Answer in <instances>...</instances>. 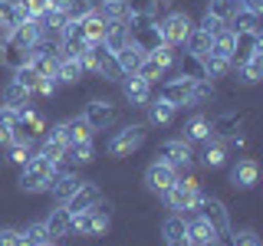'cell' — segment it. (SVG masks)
Instances as JSON below:
<instances>
[{
	"instance_id": "cell-1",
	"label": "cell",
	"mask_w": 263,
	"mask_h": 246,
	"mask_svg": "<svg viewBox=\"0 0 263 246\" xmlns=\"http://www.w3.org/2000/svg\"><path fill=\"white\" fill-rule=\"evenodd\" d=\"M161 197H164V203H168V210H175V213H194L197 210V200L204 197V191H201V184H197V177L191 174V171H184V174H178V180Z\"/></svg>"
},
{
	"instance_id": "cell-2",
	"label": "cell",
	"mask_w": 263,
	"mask_h": 246,
	"mask_svg": "<svg viewBox=\"0 0 263 246\" xmlns=\"http://www.w3.org/2000/svg\"><path fill=\"white\" fill-rule=\"evenodd\" d=\"M60 164H63V161H60ZM60 164L49 161V158H40V154H33V158L20 168V187H23V191H30V194L49 191V184H53Z\"/></svg>"
},
{
	"instance_id": "cell-3",
	"label": "cell",
	"mask_w": 263,
	"mask_h": 246,
	"mask_svg": "<svg viewBox=\"0 0 263 246\" xmlns=\"http://www.w3.org/2000/svg\"><path fill=\"white\" fill-rule=\"evenodd\" d=\"M112 227V207L109 203L99 200L92 210H82L72 217V233L86 236V240H99V236H105Z\"/></svg>"
},
{
	"instance_id": "cell-4",
	"label": "cell",
	"mask_w": 263,
	"mask_h": 246,
	"mask_svg": "<svg viewBox=\"0 0 263 246\" xmlns=\"http://www.w3.org/2000/svg\"><path fill=\"white\" fill-rule=\"evenodd\" d=\"M82 69L96 72V76H102L109 82H122V69H119V63H115V53L105 49V43H92V46H89V53L82 56Z\"/></svg>"
},
{
	"instance_id": "cell-5",
	"label": "cell",
	"mask_w": 263,
	"mask_h": 246,
	"mask_svg": "<svg viewBox=\"0 0 263 246\" xmlns=\"http://www.w3.org/2000/svg\"><path fill=\"white\" fill-rule=\"evenodd\" d=\"M155 158L171 164V168L178 171V174H184V171L194 168V151H191V141H184V138H168V141H161L155 148Z\"/></svg>"
},
{
	"instance_id": "cell-6",
	"label": "cell",
	"mask_w": 263,
	"mask_h": 246,
	"mask_svg": "<svg viewBox=\"0 0 263 246\" xmlns=\"http://www.w3.org/2000/svg\"><path fill=\"white\" fill-rule=\"evenodd\" d=\"M191 30H194V20H191L187 13H181V10H171V13H164L161 20H158L161 43H168V46H175V49L187 43Z\"/></svg>"
},
{
	"instance_id": "cell-7",
	"label": "cell",
	"mask_w": 263,
	"mask_h": 246,
	"mask_svg": "<svg viewBox=\"0 0 263 246\" xmlns=\"http://www.w3.org/2000/svg\"><path fill=\"white\" fill-rule=\"evenodd\" d=\"M145 135H148L145 125H122V128L109 138L105 151H109L112 158H128L132 151H138V148L145 145Z\"/></svg>"
},
{
	"instance_id": "cell-8",
	"label": "cell",
	"mask_w": 263,
	"mask_h": 246,
	"mask_svg": "<svg viewBox=\"0 0 263 246\" xmlns=\"http://www.w3.org/2000/svg\"><path fill=\"white\" fill-rule=\"evenodd\" d=\"M197 217L201 220H208V223L214 227V233H217V240L220 236H227L230 233V217H227V207H224V200H217V197H211V194H204L201 200H197Z\"/></svg>"
},
{
	"instance_id": "cell-9",
	"label": "cell",
	"mask_w": 263,
	"mask_h": 246,
	"mask_svg": "<svg viewBox=\"0 0 263 246\" xmlns=\"http://www.w3.org/2000/svg\"><path fill=\"white\" fill-rule=\"evenodd\" d=\"M82 118L89 121L92 131H105V128L115 125V118H119V105L109 102V98H92V102L82 109Z\"/></svg>"
},
{
	"instance_id": "cell-10",
	"label": "cell",
	"mask_w": 263,
	"mask_h": 246,
	"mask_svg": "<svg viewBox=\"0 0 263 246\" xmlns=\"http://www.w3.org/2000/svg\"><path fill=\"white\" fill-rule=\"evenodd\" d=\"M191 92H194V82L184 79V76L164 79L158 86V95L164 98V102H171L175 109H191Z\"/></svg>"
},
{
	"instance_id": "cell-11",
	"label": "cell",
	"mask_w": 263,
	"mask_h": 246,
	"mask_svg": "<svg viewBox=\"0 0 263 246\" xmlns=\"http://www.w3.org/2000/svg\"><path fill=\"white\" fill-rule=\"evenodd\" d=\"M99 200H102V191H99L96 180H79V187L69 194V200H66L63 207L76 217V213H82V210H92Z\"/></svg>"
},
{
	"instance_id": "cell-12",
	"label": "cell",
	"mask_w": 263,
	"mask_h": 246,
	"mask_svg": "<svg viewBox=\"0 0 263 246\" xmlns=\"http://www.w3.org/2000/svg\"><path fill=\"white\" fill-rule=\"evenodd\" d=\"M175 180H178V171L171 168V164L158 161V158L145 168V187H148V191H155V194H164Z\"/></svg>"
},
{
	"instance_id": "cell-13",
	"label": "cell",
	"mask_w": 263,
	"mask_h": 246,
	"mask_svg": "<svg viewBox=\"0 0 263 246\" xmlns=\"http://www.w3.org/2000/svg\"><path fill=\"white\" fill-rule=\"evenodd\" d=\"M263 53V36H260V30L257 33H234V56H230V66H243L250 56H257Z\"/></svg>"
},
{
	"instance_id": "cell-14",
	"label": "cell",
	"mask_w": 263,
	"mask_h": 246,
	"mask_svg": "<svg viewBox=\"0 0 263 246\" xmlns=\"http://www.w3.org/2000/svg\"><path fill=\"white\" fill-rule=\"evenodd\" d=\"M122 92H125V102L132 105V109H145V105L152 102V86H148L138 72L122 76Z\"/></svg>"
},
{
	"instance_id": "cell-15",
	"label": "cell",
	"mask_w": 263,
	"mask_h": 246,
	"mask_svg": "<svg viewBox=\"0 0 263 246\" xmlns=\"http://www.w3.org/2000/svg\"><path fill=\"white\" fill-rule=\"evenodd\" d=\"M260 180V164L257 158H237V164L230 168V184L240 187V191H250Z\"/></svg>"
},
{
	"instance_id": "cell-16",
	"label": "cell",
	"mask_w": 263,
	"mask_h": 246,
	"mask_svg": "<svg viewBox=\"0 0 263 246\" xmlns=\"http://www.w3.org/2000/svg\"><path fill=\"white\" fill-rule=\"evenodd\" d=\"M247 118H250V115H247V112H237V109L220 112L217 118L211 121V135L214 138H230V135H237V131L247 125Z\"/></svg>"
},
{
	"instance_id": "cell-17",
	"label": "cell",
	"mask_w": 263,
	"mask_h": 246,
	"mask_svg": "<svg viewBox=\"0 0 263 246\" xmlns=\"http://www.w3.org/2000/svg\"><path fill=\"white\" fill-rule=\"evenodd\" d=\"M79 187V174L72 168H66V164H60V171H56V177H53V184H49V194H53V200L56 203H66L69 200V194Z\"/></svg>"
},
{
	"instance_id": "cell-18",
	"label": "cell",
	"mask_w": 263,
	"mask_h": 246,
	"mask_svg": "<svg viewBox=\"0 0 263 246\" xmlns=\"http://www.w3.org/2000/svg\"><path fill=\"white\" fill-rule=\"evenodd\" d=\"M60 135H63L66 148L79 145V141H92V128H89V121L82 118V115H72V118L60 121Z\"/></svg>"
},
{
	"instance_id": "cell-19",
	"label": "cell",
	"mask_w": 263,
	"mask_h": 246,
	"mask_svg": "<svg viewBox=\"0 0 263 246\" xmlns=\"http://www.w3.org/2000/svg\"><path fill=\"white\" fill-rule=\"evenodd\" d=\"M13 128H20L23 135H30L33 141H40V138H43V131H46L49 125H46V118H43L36 109H33V105H27V109H20V115H16V125H13Z\"/></svg>"
},
{
	"instance_id": "cell-20",
	"label": "cell",
	"mask_w": 263,
	"mask_h": 246,
	"mask_svg": "<svg viewBox=\"0 0 263 246\" xmlns=\"http://www.w3.org/2000/svg\"><path fill=\"white\" fill-rule=\"evenodd\" d=\"M36 154H40V158L56 161V164L63 161V154H66V141H63V135H60V125H53V128H46V131H43Z\"/></svg>"
},
{
	"instance_id": "cell-21",
	"label": "cell",
	"mask_w": 263,
	"mask_h": 246,
	"mask_svg": "<svg viewBox=\"0 0 263 246\" xmlns=\"http://www.w3.org/2000/svg\"><path fill=\"white\" fill-rule=\"evenodd\" d=\"M43 223H46V233H49V240H63V236H69L72 233V213L69 210H66L63 207V203H60V207H53V210H49V217L43 220Z\"/></svg>"
},
{
	"instance_id": "cell-22",
	"label": "cell",
	"mask_w": 263,
	"mask_h": 246,
	"mask_svg": "<svg viewBox=\"0 0 263 246\" xmlns=\"http://www.w3.org/2000/svg\"><path fill=\"white\" fill-rule=\"evenodd\" d=\"M178 76H184V79H191V82H204L208 79V72H204V63H201V56H194V53H178Z\"/></svg>"
},
{
	"instance_id": "cell-23",
	"label": "cell",
	"mask_w": 263,
	"mask_h": 246,
	"mask_svg": "<svg viewBox=\"0 0 263 246\" xmlns=\"http://www.w3.org/2000/svg\"><path fill=\"white\" fill-rule=\"evenodd\" d=\"M76 23H79V33H82V39H86L89 46L102 43L105 33H109V23H105L99 13H89V16H82V20H76Z\"/></svg>"
},
{
	"instance_id": "cell-24",
	"label": "cell",
	"mask_w": 263,
	"mask_h": 246,
	"mask_svg": "<svg viewBox=\"0 0 263 246\" xmlns=\"http://www.w3.org/2000/svg\"><path fill=\"white\" fill-rule=\"evenodd\" d=\"M115 63H119V69H122V76H132V72H138V66L145 63V53L142 49H138L135 43H128L119 49V53H115Z\"/></svg>"
},
{
	"instance_id": "cell-25",
	"label": "cell",
	"mask_w": 263,
	"mask_h": 246,
	"mask_svg": "<svg viewBox=\"0 0 263 246\" xmlns=\"http://www.w3.org/2000/svg\"><path fill=\"white\" fill-rule=\"evenodd\" d=\"M23 20H27V13L20 10L16 0H0V36H7V33L13 27H20Z\"/></svg>"
},
{
	"instance_id": "cell-26",
	"label": "cell",
	"mask_w": 263,
	"mask_h": 246,
	"mask_svg": "<svg viewBox=\"0 0 263 246\" xmlns=\"http://www.w3.org/2000/svg\"><path fill=\"white\" fill-rule=\"evenodd\" d=\"M145 109H148V125H171V121H175V115H178V109L171 102H164L161 95L152 98Z\"/></svg>"
},
{
	"instance_id": "cell-27",
	"label": "cell",
	"mask_w": 263,
	"mask_h": 246,
	"mask_svg": "<svg viewBox=\"0 0 263 246\" xmlns=\"http://www.w3.org/2000/svg\"><path fill=\"white\" fill-rule=\"evenodd\" d=\"M30 102H33V92H30L27 86H20L16 79H10L4 86V102H0V105H10V109H27Z\"/></svg>"
},
{
	"instance_id": "cell-28",
	"label": "cell",
	"mask_w": 263,
	"mask_h": 246,
	"mask_svg": "<svg viewBox=\"0 0 263 246\" xmlns=\"http://www.w3.org/2000/svg\"><path fill=\"white\" fill-rule=\"evenodd\" d=\"M204 164H208V168H224L227 164V145H224V138H208V141H204Z\"/></svg>"
},
{
	"instance_id": "cell-29",
	"label": "cell",
	"mask_w": 263,
	"mask_h": 246,
	"mask_svg": "<svg viewBox=\"0 0 263 246\" xmlns=\"http://www.w3.org/2000/svg\"><path fill=\"white\" fill-rule=\"evenodd\" d=\"M82 59H69V56H60V66H56V79L66 82V86H76L82 79Z\"/></svg>"
},
{
	"instance_id": "cell-30",
	"label": "cell",
	"mask_w": 263,
	"mask_h": 246,
	"mask_svg": "<svg viewBox=\"0 0 263 246\" xmlns=\"http://www.w3.org/2000/svg\"><path fill=\"white\" fill-rule=\"evenodd\" d=\"M208 138H211V118H204V115H194V118L191 121H187V125H184V141H208Z\"/></svg>"
},
{
	"instance_id": "cell-31",
	"label": "cell",
	"mask_w": 263,
	"mask_h": 246,
	"mask_svg": "<svg viewBox=\"0 0 263 246\" xmlns=\"http://www.w3.org/2000/svg\"><path fill=\"white\" fill-rule=\"evenodd\" d=\"M99 16L105 23H125L128 13H125V0H99Z\"/></svg>"
},
{
	"instance_id": "cell-32",
	"label": "cell",
	"mask_w": 263,
	"mask_h": 246,
	"mask_svg": "<svg viewBox=\"0 0 263 246\" xmlns=\"http://www.w3.org/2000/svg\"><path fill=\"white\" fill-rule=\"evenodd\" d=\"M161 236H164V243L187 240V233H184V213H171V217L161 223Z\"/></svg>"
},
{
	"instance_id": "cell-33",
	"label": "cell",
	"mask_w": 263,
	"mask_h": 246,
	"mask_svg": "<svg viewBox=\"0 0 263 246\" xmlns=\"http://www.w3.org/2000/svg\"><path fill=\"white\" fill-rule=\"evenodd\" d=\"M227 30H230V33H257V30H260V23H257V13L237 10V13L227 20Z\"/></svg>"
},
{
	"instance_id": "cell-34",
	"label": "cell",
	"mask_w": 263,
	"mask_h": 246,
	"mask_svg": "<svg viewBox=\"0 0 263 246\" xmlns=\"http://www.w3.org/2000/svg\"><path fill=\"white\" fill-rule=\"evenodd\" d=\"M211 43H214L211 33H204L201 27H194L191 36H187V43H184V49H187V53H194V56H208L211 53Z\"/></svg>"
},
{
	"instance_id": "cell-35",
	"label": "cell",
	"mask_w": 263,
	"mask_h": 246,
	"mask_svg": "<svg viewBox=\"0 0 263 246\" xmlns=\"http://www.w3.org/2000/svg\"><path fill=\"white\" fill-rule=\"evenodd\" d=\"M102 43H105V49L119 53V49L128 43V20H125V23H109V33H105Z\"/></svg>"
},
{
	"instance_id": "cell-36",
	"label": "cell",
	"mask_w": 263,
	"mask_h": 246,
	"mask_svg": "<svg viewBox=\"0 0 263 246\" xmlns=\"http://www.w3.org/2000/svg\"><path fill=\"white\" fill-rule=\"evenodd\" d=\"M20 233H23V240H27V246H46V243H53V240H49V233H46V223H43V220L27 223Z\"/></svg>"
},
{
	"instance_id": "cell-37",
	"label": "cell",
	"mask_w": 263,
	"mask_h": 246,
	"mask_svg": "<svg viewBox=\"0 0 263 246\" xmlns=\"http://www.w3.org/2000/svg\"><path fill=\"white\" fill-rule=\"evenodd\" d=\"M240 69V76H243V82L247 86H253V82H260L263 79V53H257V56H250L243 66H237Z\"/></svg>"
},
{
	"instance_id": "cell-38",
	"label": "cell",
	"mask_w": 263,
	"mask_h": 246,
	"mask_svg": "<svg viewBox=\"0 0 263 246\" xmlns=\"http://www.w3.org/2000/svg\"><path fill=\"white\" fill-rule=\"evenodd\" d=\"M158 4L161 0H125V13H128V20L132 16H155Z\"/></svg>"
},
{
	"instance_id": "cell-39",
	"label": "cell",
	"mask_w": 263,
	"mask_h": 246,
	"mask_svg": "<svg viewBox=\"0 0 263 246\" xmlns=\"http://www.w3.org/2000/svg\"><path fill=\"white\" fill-rule=\"evenodd\" d=\"M16 115H20V109L0 105V145L10 141V131H13V125H16Z\"/></svg>"
},
{
	"instance_id": "cell-40",
	"label": "cell",
	"mask_w": 263,
	"mask_h": 246,
	"mask_svg": "<svg viewBox=\"0 0 263 246\" xmlns=\"http://www.w3.org/2000/svg\"><path fill=\"white\" fill-rule=\"evenodd\" d=\"M237 10H240V4H237V0H211V4H208V13L217 16V20H224V23H227Z\"/></svg>"
},
{
	"instance_id": "cell-41",
	"label": "cell",
	"mask_w": 263,
	"mask_h": 246,
	"mask_svg": "<svg viewBox=\"0 0 263 246\" xmlns=\"http://www.w3.org/2000/svg\"><path fill=\"white\" fill-rule=\"evenodd\" d=\"M96 10H99V0H69L66 16H69V20H82V16H89Z\"/></svg>"
},
{
	"instance_id": "cell-42",
	"label": "cell",
	"mask_w": 263,
	"mask_h": 246,
	"mask_svg": "<svg viewBox=\"0 0 263 246\" xmlns=\"http://www.w3.org/2000/svg\"><path fill=\"white\" fill-rule=\"evenodd\" d=\"M164 72H168V69H161V66L155 63L152 56H145V63L138 66V76H142V79L148 82V86H155V82H161V79H164Z\"/></svg>"
},
{
	"instance_id": "cell-43",
	"label": "cell",
	"mask_w": 263,
	"mask_h": 246,
	"mask_svg": "<svg viewBox=\"0 0 263 246\" xmlns=\"http://www.w3.org/2000/svg\"><path fill=\"white\" fill-rule=\"evenodd\" d=\"M13 79L20 82V86H27L30 92H36V86H40V79H43V76H40L33 66H20V69H13Z\"/></svg>"
},
{
	"instance_id": "cell-44",
	"label": "cell",
	"mask_w": 263,
	"mask_h": 246,
	"mask_svg": "<svg viewBox=\"0 0 263 246\" xmlns=\"http://www.w3.org/2000/svg\"><path fill=\"white\" fill-rule=\"evenodd\" d=\"M148 56H152V59L158 63L161 69H171V66H175V59H178V49H175V46H168V43H161L158 49H155V53H148Z\"/></svg>"
},
{
	"instance_id": "cell-45",
	"label": "cell",
	"mask_w": 263,
	"mask_h": 246,
	"mask_svg": "<svg viewBox=\"0 0 263 246\" xmlns=\"http://www.w3.org/2000/svg\"><path fill=\"white\" fill-rule=\"evenodd\" d=\"M16 4H20V10L27 16H33V20H40L43 13H49V0H16Z\"/></svg>"
},
{
	"instance_id": "cell-46",
	"label": "cell",
	"mask_w": 263,
	"mask_h": 246,
	"mask_svg": "<svg viewBox=\"0 0 263 246\" xmlns=\"http://www.w3.org/2000/svg\"><path fill=\"white\" fill-rule=\"evenodd\" d=\"M33 158V148H23V145H10V154H7V161L16 164V168H23Z\"/></svg>"
},
{
	"instance_id": "cell-47",
	"label": "cell",
	"mask_w": 263,
	"mask_h": 246,
	"mask_svg": "<svg viewBox=\"0 0 263 246\" xmlns=\"http://www.w3.org/2000/svg\"><path fill=\"white\" fill-rule=\"evenodd\" d=\"M227 246H260V240H257L253 230H240V233H230Z\"/></svg>"
},
{
	"instance_id": "cell-48",
	"label": "cell",
	"mask_w": 263,
	"mask_h": 246,
	"mask_svg": "<svg viewBox=\"0 0 263 246\" xmlns=\"http://www.w3.org/2000/svg\"><path fill=\"white\" fill-rule=\"evenodd\" d=\"M0 246H27V240H23L20 230L4 227V230H0Z\"/></svg>"
},
{
	"instance_id": "cell-49",
	"label": "cell",
	"mask_w": 263,
	"mask_h": 246,
	"mask_svg": "<svg viewBox=\"0 0 263 246\" xmlns=\"http://www.w3.org/2000/svg\"><path fill=\"white\" fill-rule=\"evenodd\" d=\"M197 27H201L204 33H211V36H217V33L224 30L227 23H224V20H217V16H211V13H204V16H201V23H197Z\"/></svg>"
},
{
	"instance_id": "cell-50",
	"label": "cell",
	"mask_w": 263,
	"mask_h": 246,
	"mask_svg": "<svg viewBox=\"0 0 263 246\" xmlns=\"http://www.w3.org/2000/svg\"><path fill=\"white\" fill-rule=\"evenodd\" d=\"M56 86H60L56 79H40V86H36V92H33V95H43V98H49V95L56 92Z\"/></svg>"
},
{
	"instance_id": "cell-51",
	"label": "cell",
	"mask_w": 263,
	"mask_h": 246,
	"mask_svg": "<svg viewBox=\"0 0 263 246\" xmlns=\"http://www.w3.org/2000/svg\"><path fill=\"white\" fill-rule=\"evenodd\" d=\"M240 4V10H247V13H263V0H237Z\"/></svg>"
},
{
	"instance_id": "cell-52",
	"label": "cell",
	"mask_w": 263,
	"mask_h": 246,
	"mask_svg": "<svg viewBox=\"0 0 263 246\" xmlns=\"http://www.w3.org/2000/svg\"><path fill=\"white\" fill-rule=\"evenodd\" d=\"M69 7V0H49V10H66Z\"/></svg>"
},
{
	"instance_id": "cell-53",
	"label": "cell",
	"mask_w": 263,
	"mask_h": 246,
	"mask_svg": "<svg viewBox=\"0 0 263 246\" xmlns=\"http://www.w3.org/2000/svg\"><path fill=\"white\" fill-rule=\"evenodd\" d=\"M191 246H220V240H204V243H191Z\"/></svg>"
},
{
	"instance_id": "cell-54",
	"label": "cell",
	"mask_w": 263,
	"mask_h": 246,
	"mask_svg": "<svg viewBox=\"0 0 263 246\" xmlns=\"http://www.w3.org/2000/svg\"><path fill=\"white\" fill-rule=\"evenodd\" d=\"M4 53H7V39L0 36V63H4Z\"/></svg>"
},
{
	"instance_id": "cell-55",
	"label": "cell",
	"mask_w": 263,
	"mask_h": 246,
	"mask_svg": "<svg viewBox=\"0 0 263 246\" xmlns=\"http://www.w3.org/2000/svg\"><path fill=\"white\" fill-rule=\"evenodd\" d=\"M164 246H191L187 240H175V243H164Z\"/></svg>"
},
{
	"instance_id": "cell-56",
	"label": "cell",
	"mask_w": 263,
	"mask_h": 246,
	"mask_svg": "<svg viewBox=\"0 0 263 246\" xmlns=\"http://www.w3.org/2000/svg\"><path fill=\"white\" fill-rule=\"evenodd\" d=\"M46 246H56V243H46Z\"/></svg>"
}]
</instances>
